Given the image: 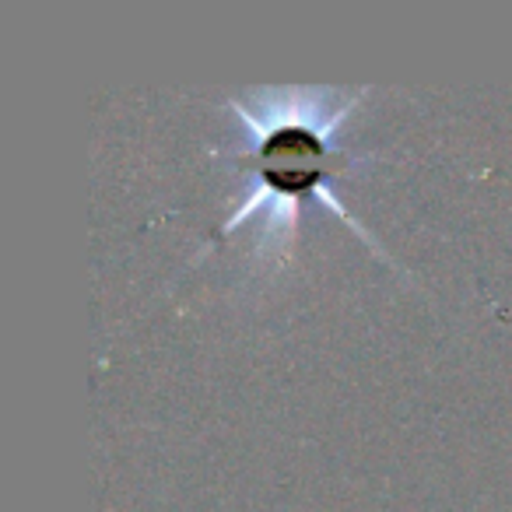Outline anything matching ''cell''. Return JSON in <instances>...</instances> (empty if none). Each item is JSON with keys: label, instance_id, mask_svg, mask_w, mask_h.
I'll return each instance as SVG.
<instances>
[{"label": "cell", "instance_id": "obj_1", "mask_svg": "<svg viewBox=\"0 0 512 512\" xmlns=\"http://www.w3.org/2000/svg\"><path fill=\"white\" fill-rule=\"evenodd\" d=\"M362 95L365 92L316 88V92H264L249 99V106L228 99V109L242 123V141L235 148H225L228 158H239L242 204L221 225V232L239 228V221L256 211L271 214V228L278 232L292 225L302 200L313 197H320L330 211L341 214L344 225L362 232V225L344 211L341 200L323 190L330 176L355 162V155L344 151L334 134Z\"/></svg>", "mask_w": 512, "mask_h": 512}]
</instances>
